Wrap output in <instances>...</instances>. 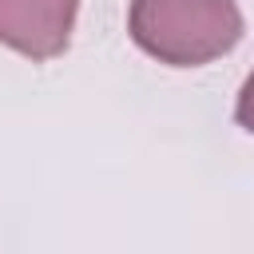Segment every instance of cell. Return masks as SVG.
<instances>
[{
  "instance_id": "cell-1",
  "label": "cell",
  "mask_w": 254,
  "mask_h": 254,
  "mask_svg": "<svg viewBox=\"0 0 254 254\" xmlns=\"http://www.w3.org/2000/svg\"><path fill=\"white\" fill-rule=\"evenodd\" d=\"M234 0H131L127 32L139 52L167 67H202L242 40Z\"/></svg>"
},
{
  "instance_id": "cell-2",
  "label": "cell",
  "mask_w": 254,
  "mask_h": 254,
  "mask_svg": "<svg viewBox=\"0 0 254 254\" xmlns=\"http://www.w3.org/2000/svg\"><path fill=\"white\" fill-rule=\"evenodd\" d=\"M79 0H0V44L24 60H56L71 44Z\"/></svg>"
},
{
  "instance_id": "cell-3",
  "label": "cell",
  "mask_w": 254,
  "mask_h": 254,
  "mask_svg": "<svg viewBox=\"0 0 254 254\" xmlns=\"http://www.w3.org/2000/svg\"><path fill=\"white\" fill-rule=\"evenodd\" d=\"M234 119H238V127H246V131L254 135V71L246 75V83H242V91H238Z\"/></svg>"
}]
</instances>
